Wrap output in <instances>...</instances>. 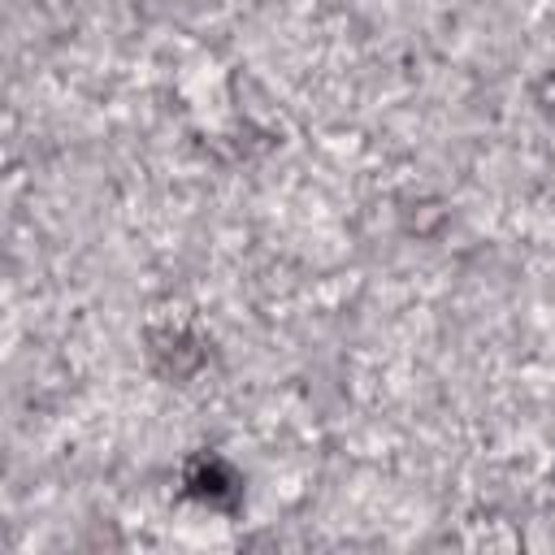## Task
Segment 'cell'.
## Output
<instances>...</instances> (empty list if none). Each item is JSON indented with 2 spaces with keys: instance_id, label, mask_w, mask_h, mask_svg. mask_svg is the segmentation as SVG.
Here are the masks:
<instances>
[{
  "instance_id": "6da1fadb",
  "label": "cell",
  "mask_w": 555,
  "mask_h": 555,
  "mask_svg": "<svg viewBox=\"0 0 555 555\" xmlns=\"http://www.w3.org/2000/svg\"><path fill=\"white\" fill-rule=\"evenodd\" d=\"M186 490H191L195 499H204V503H230V499L238 494V477L230 473L225 460L199 455V460H191V468H186Z\"/></svg>"
},
{
  "instance_id": "7a4b0ae2",
  "label": "cell",
  "mask_w": 555,
  "mask_h": 555,
  "mask_svg": "<svg viewBox=\"0 0 555 555\" xmlns=\"http://www.w3.org/2000/svg\"><path fill=\"white\" fill-rule=\"evenodd\" d=\"M542 100H546V108L555 113V74H551V78L542 82Z\"/></svg>"
}]
</instances>
